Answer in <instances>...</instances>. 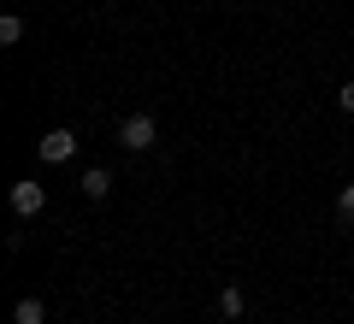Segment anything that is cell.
<instances>
[{
	"label": "cell",
	"mask_w": 354,
	"mask_h": 324,
	"mask_svg": "<svg viewBox=\"0 0 354 324\" xmlns=\"http://www.w3.org/2000/svg\"><path fill=\"white\" fill-rule=\"evenodd\" d=\"M118 142H124V148H130V153H148V148H153V142H160V124H153V118H148V113H130V118H124V124H118Z\"/></svg>",
	"instance_id": "1"
},
{
	"label": "cell",
	"mask_w": 354,
	"mask_h": 324,
	"mask_svg": "<svg viewBox=\"0 0 354 324\" xmlns=\"http://www.w3.org/2000/svg\"><path fill=\"white\" fill-rule=\"evenodd\" d=\"M6 200H12V212H18V218H36V212L48 207V189H41L36 177H24V183H12V195H6Z\"/></svg>",
	"instance_id": "2"
},
{
	"label": "cell",
	"mask_w": 354,
	"mask_h": 324,
	"mask_svg": "<svg viewBox=\"0 0 354 324\" xmlns=\"http://www.w3.org/2000/svg\"><path fill=\"white\" fill-rule=\"evenodd\" d=\"M36 153H41L48 165H65V160L77 153V136H71V130H48V136L36 142Z\"/></svg>",
	"instance_id": "3"
},
{
	"label": "cell",
	"mask_w": 354,
	"mask_h": 324,
	"mask_svg": "<svg viewBox=\"0 0 354 324\" xmlns=\"http://www.w3.org/2000/svg\"><path fill=\"white\" fill-rule=\"evenodd\" d=\"M242 307H248V301H242V289H236V283L218 289V318H225V324H236V318H242Z\"/></svg>",
	"instance_id": "4"
},
{
	"label": "cell",
	"mask_w": 354,
	"mask_h": 324,
	"mask_svg": "<svg viewBox=\"0 0 354 324\" xmlns=\"http://www.w3.org/2000/svg\"><path fill=\"white\" fill-rule=\"evenodd\" d=\"M83 195H88V200H106V195H113V171H101V165L83 171Z\"/></svg>",
	"instance_id": "5"
},
{
	"label": "cell",
	"mask_w": 354,
	"mask_h": 324,
	"mask_svg": "<svg viewBox=\"0 0 354 324\" xmlns=\"http://www.w3.org/2000/svg\"><path fill=\"white\" fill-rule=\"evenodd\" d=\"M12 324H48V307H41L36 295H24V301L12 307Z\"/></svg>",
	"instance_id": "6"
},
{
	"label": "cell",
	"mask_w": 354,
	"mask_h": 324,
	"mask_svg": "<svg viewBox=\"0 0 354 324\" xmlns=\"http://www.w3.org/2000/svg\"><path fill=\"white\" fill-rule=\"evenodd\" d=\"M0 41H6V48H18V41H24V18H12V12L0 18Z\"/></svg>",
	"instance_id": "7"
},
{
	"label": "cell",
	"mask_w": 354,
	"mask_h": 324,
	"mask_svg": "<svg viewBox=\"0 0 354 324\" xmlns=\"http://www.w3.org/2000/svg\"><path fill=\"white\" fill-rule=\"evenodd\" d=\"M337 218H342V225H354V183L337 189Z\"/></svg>",
	"instance_id": "8"
},
{
	"label": "cell",
	"mask_w": 354,
	"mask_h": 324,
	"mask_svg": "<svg viewBox=\"0 0 354 324\" xmlns=\"http://www.w3.org/2000/svg\"><path fill=\"white\" fill-rule=\"evenodd\" d=\"M337 106H342V113H354V83H342V88H337Z\"/></svg>",
	"instance_id": "9"
}]
</instances>
